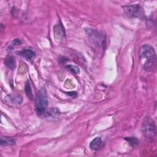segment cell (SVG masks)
<instances>
[{"label": "cell", "instance_id": "cell-1", "mask_svg": "<svg viewBox=\"0 0 157 157\" xmlns=\"http://www.w3.org/2000/svg\"><path fill=\"white\" fill-rule=\"evenodd\" d=\"M140 59H146L144 64V69L146 72H150L154 68L156 57L153 47L150 45L145 44L139 49Z\"/></svg>", "mask_w": 157, "mask_h": 157}, {"label": "cell", "instance_id": "cell-2", "mask_svg": "<svg viewBox=\"0 0 157 157\" xmlns=\"http://www.w3.org/2000/svg\"><path fill=\"white\" fill-rule=\"evenodd\" d=\"M48 99L47 91L45 88H40L36 94L35 100L36 110L39 115H43L45 113L48 107Z\"/></svg>", "mask_w": 157, "mask_h": 157}, {"label": "cell", "instance_id": "cell-3", "mask_svg": "<svg viewBox=\"0 0 157 157\" xmlns=\"http://www.w3.org/2000/svg\"><path fill=\"white\" fill-rule=\"evenodd\" d=\"M90 41L98 48H105L106 44L105 35L94 29L88 28L85 29Z\"/></svg>", "mask_w": 157, "mask_h": 157}, {"label": "cell", "instance_id": "cell-4", "mask_svg": "<svg viewBox=\"0 0 157 157\" xmlns=\"http://www.w3.org/2000/svg\"><path fill=\"white\" fill-rule=\"evenodd\" d=\"M143 134L146 139L152 141L156 136V124L155 122L149 117H146L142 124Z\"/></svg>", "mask_w": 157, "mask_h": 157}, {"label": "cell", "instance_id": "cell-5", "mask_svg": "<svg viewBox=\"0 0 157 157\" xmlns=\"http://www.w3.org/2000/svg\"><path fill=\"white\" fill-rule=\"evenodd\" d=\"M125 14L130 17L141 18L143 17V10L140 4H132L123 7Z\"/></svg>", "mask_w": 157, "mask_h": 157}, {"label": "cell", "instance_id": "cell-6", "mask_svg": "<svg viewBox=\"0 0 157 157\" xmlns=\"http://www.w3.org/2000/svg\"><path fill=\"white\" fill-rule=\"evenodd\" d=\"M54 36L56 39L61 40L64 36V29L61 23L56 24L53 28Z\"/></svg>", "mask_w": 157, "mask_h": 157}, {"label": "cell", "instance_id": "cell-7", "mask_svg": "<svg viewBox=\"0 0 157 157\" xmlns=\"http://www.w3.org/2000/svg\"><path fill=\"white\" fill-rule=\"evenodd\" d=\"M103 145V142L101 138L100 137H97L91 142L90 144V147L93 150L98 151L102 148Z\"/></svg>", "mask_w": 157, "mask_h": 157}, {"label": "cell", "instance_id": "cell-8", "mask_svg": "<svg viewBox=\"0 0 157 157\" xmlns=\"http://www.w3.org/2000/svg\"><path fill=\"white\" fill-rule=\"evenodd\" d=\"M6 100L8 103L17 105V104H20L21 103L22 98L19 95L9 94L6 97Z\"/></svg>", "mask_w": 157, "mask_h": 157}, {"label": "cell", "instance_id": "cell-9", "mask_svg": "<svg viewBox=\"0 0 157 157\" xmlns=\"http://www.w3.org/2000/svg\"><path fill=\"white\" fill-rule=\"evenodd\" d=\"M19 55L28 61L33 59L36 56L35 53L31 49H23L19 52Z\"/></svg>", "mask_w": 157, "mask_h": 157}, {"label": "cell", "instance_id": "cell-10", "mask_svg": "<svg viewBox=\"0 0 157 157\" xmlns=\"http://www.w3.org/2000/svg\"><path fill=\"white\" fill-rule=\"evenodd\" d=\"M0 144L2 146H12L15 144V140L7 136H2L0 139Z\"/></svg>", "mask_w": 157, "mask_h": 157}, {"label": "cell", "instance_id": "cell-11", "mask_svg": "<svg viewBox=\"0 0 157 157\" xmlns=\"http://www.w3.org/2000/svg\"><path fill=\"white\" fill-rule=\"evenodd\" d=\"M5 64L6 65V66L9 68L10 69H13L15 67V61L14 59V58L11 56H7L5 61H4Z\"/></svg>", "mask_w": 157, "mask_h": 157}, {"label": "cell", "instance_id": "cell-12", "mask_svg": "<svg viewBox=\"0 0 157 157\" xmlns=\"http://www.w3.org/2000/svg\"><path fill=\"white\" fill-rule=\"evenodd\" d=\"M25 91L26 96L29 99H30L31 100H33V93H32V90H31V85L29 84V81H27L26 84H25Z\"/></svg>", "mask_w": 157, "mask_h": 157}, {"label": "cell", "instance_id": "cell-13", "mask_svg": "<svg viewBox=\"0 0 157 157\" xmlns=\"http://www.w3.org/2000/svg\"><path fill=\"white\" fill-rule=\"evenodd\" d=\"M124 139L129 143V144L132 147H136L139 145V140L134 137H125Z\"/></svg>", "mask_w": 157, "mask_h": 157}, {"label": "cell", "instance_id": "cell-14", "mask_svg": "<svg viewBox=\"0 0 157 157\" xmlns=\"http://www.w3.org/2000/svg\"><path fill=\"white\" fill-rule=\"evenodd\" d=\"M66 68L70 71L71 72H72V73H74L75 74H78L80 73V69H78V67L74 66V65H71V64H69L67 66H66Z\"/></svg>", "mask_w": 157, "mask_h": 157}, {"label": "cell", "instance_id": "cell-15", "mask_svg": "<svg viewBox=\"0 0 157 157\" xmlns=\"http://www.w3.org/2000/svg\"><path fill=\"white\" fill-rule=\"evenodd\" d=\"M21 43H22V42H21V40L20 39H15L12 41V45L13 47H16V46H18V45H20Z\"/></svg>", "mask_w": 157, "mask_h": 157}]
</instances>
